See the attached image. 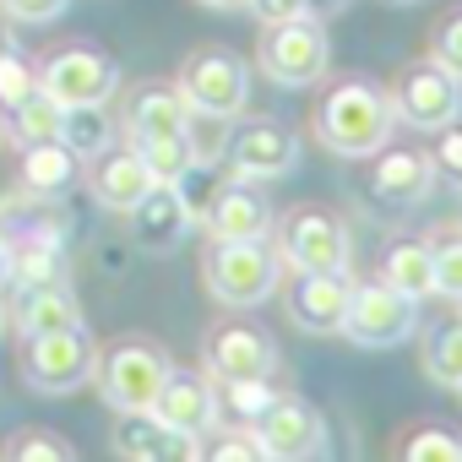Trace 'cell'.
<instances>
[{
    "label": "cell",
    "instance_id": "obj_1",
    "mask_svg": "<svg viewBox=\"0 0 462 462\" xmlns=\"http://www.w3.org/2000/svg\"><path fill=\"white\" fill-rule=\"evenodd\" d=\"M397 109L392 93H381L375 82H337L316 115V136L337 152V158H370L392 142Z\"/></svg>",
    "mask_w": 462,
    "mask_h": 462
},
{
    "label": "cell",
    "instance_id": "obj_2",
    "mask_svg": "<svg viewBox=\"0 0 462 462\" xmlns=\"http://www.w3.org/2000/svg\"><path fill=\"white\" fill-rule=\"evenodd\" d=\"M207 289L217 305L228 310H256L278 294V278H283V256L267 245V240H212L207 262Z\"/></svg>",
    "mask_w": 462,
    "mask_h": 462
},
{
    "label": "cell",
    "instance_id": "obj_3",
    "mask_svg": "<svg viewBox=\"0 0 462 462\" xmlns=\"http://www.w3.org/2000/svg\"><path fill=\"white\" fill-rule=\"evenodd\" d=\"M256 60L273 82L283 88H310L327 77L332 66V39L321 28V17H294V23H267L262 28V44H256Z\"/></svg>",
    "mask_w": 462,
    "mask_h": 462
},
{
    "label": "cell",
    "instance_id": "obj_4",
    "mask_svg": "<svg viewBox=\"0 0 462 462\" xmlns=\"http://www.w3.org/2000/svg\"><path fill=\"white\" fill-rule=\"evenodd\" d=\"M98 370V354H93V337L88 327H60V332H33L28 348H23V375L33 392H50V397H66L77 386H88Z\"/></svg>",
    "mask_w": 462,
    "mask_h": 462
},
{
    "label": "cell",
    "instance_id": "obj_5",
    "mask_svg": "<svg viewBox=\"0 0 462 462\" xmlns=\"http://www.w3.org/2000/svg\"><path fill=\"white\" fill-rule=\"evenodd\" d=\"M98 392L115 413H136V408H152L163 375H169V354L147 337H120L104 359H98Z\"/></svg>",
    "mask_w": 462,
    "mask_h": 462
},
{
    "label": "cell",
    "instance_id": "obj_6",
    "mask_svg": "<svg viewBox=\"0 0 462 462\" xmlns=\"http://www.w3.org/2000/svg\"><path fill=\"white\" fill-rule=\"evenodd\" d=\"M174 88L190 98L196 120H240L245 104H251V71L235 55H223V50H196L180 66Z\"/></svg>",
    "mask_w": 462,
    "mask_h": 462
},
{
    "label": "cell",
    "instance_id": "obj_7",
    "mask_svg": "<svg viewBox=\"0 0 462 462\" xmlns=\"http://www.w3.org/2000/svg\"><path fill=\"white\" fill-rule=\"evenodd\" d=\"M419 327V305L408 294H397L386 278L381 283H354L348 294V316H343V337L359 348H397L402 337H413Z\"/></svg>",
    "mask_w": 462,
    "mask_h": 462
},
{
    "label": "cell",
    "instance_id": "obj_8",
    "mask_svg": "<svg viewBox=\"0 0 462 462\" xmlns=\"http://www.w3.org/2000/svg\"><path fill=\"white\" fill-rule=\"evenodd\" d=\"M278 256H283V267H294V273H348L354 245H348L343 217H332V212H321V207H300V212L283 223Z\"/></svg>",
    "mask_w": 462,
    "mask_h": 462
},
{
    "label": "cell",
    "instance_id": "obj_9",
    "mask_svg": "<svg viewBox=\"0 0 462 462\" xmlns=\"http://www.w3.org/2000/svg\"><path fill=\"white\" fill-rule=\"evenodd\" d=\"M392 109H397V120L413 125V131H440V125L462 120V82H457L446 66L419 60V66H408V71L397 77Z\"/></svg>",
    "mask_w": 462,
    "mask_h": 462
},
{
    "label": "cell",
    "instance_id": "obj_10",
    "mask_svg": "<svg viewBox=\"0 0 462 462\" xmlns=\"http://www.w3.org/2000/svg\"><path fill=\"white\" fill-rule=\"evenodd\" d=\"M223 163H228V180H251V185L283 180V174L300 169V136L289 125H278V120H251V125H240L228 136Z\"/></svg>",
    "mask_w": 462,
    "mask_h": 462
},
{
    "label": "cell",
    "instance_id": "obj_11",
    "mask_svg": "<svg viewBox=\"0 0 462 462\" xmlns=\"http://www.w3.org/2000/svg\"><path fill=\"white\" fill-rule=\"evenodd\" d=\"M39 88L60 104V109H77V104H109L115 88H120V66L98 50H66L55 55L44 71H39Z\"/></svg>",
    "mask_w": 462,
    "mask_h": 462
},
{
    "label": "cell",
    "instance_id": "obj_12",
    "mask_svg": "<svg viewBox=\"0 0 462 462\" xmlns=\"http://www.w3.org/2000/svg\"><path fill=\"white\" fill-rule=\"evenodd\" d=\"M152 413H158L169 430H180V435H190V440H207V435L217 430V386H212V375H201V370H174V365H169V375H163V386H158V397H152Z\"/></svg>",
    "mask_w": 462,
    "mask_h": 462
},
{
    "label": "cell",
    "instance_id": "obj_13",
    "mask_svg": "<svg viewBox=\"0 0 462 462\" xmlns=\"http://www.w3.org/2000/svg\"><path fill=\"white\" fill-rule=\"evenodd\" d=\"M348 294H354L348 273H294V283H289V316L310 337H343Z\"/></svg>",
    "mask_w": 462,
    "mask_h": 462
},
{
    "label": "cell",
    "instance_id": "obj_14",
    "mask_svg": "<svg viewBox=\"0 0 462 462\" xmlns=\"http://www.w3.org/2000/svg\"><path fill=\"white\" fill-rule=\"evenodd\" d=\"M256 435L273 457H327L332 451V435H327V419L305 402V397H278L262 419H256Z\"/></svg>",
    "mask_w": 462,
    "mask_h": 462
},
{
    "label": "cell",
    "instance_id": "obj_15",
    "mask_svg": "<svg viewBox=\"0 0 462 462\" xmlns=\"http://www.w3.org/2000/svg\"><path fill=\"white\" fill-rule=\"evenodd\" d=\"M131 223H136V245L163 256V251H180L185 235L196 228V207L180 185H152L136 207H131Z\"/></svg>",
    "mask_w": 462,
    "mask_h": 462
},
{
    "label": "cell",
    "instance_id": "obj_16",
    "mask_svg": "<svg viewBox=\"0 0 462 462\" xmlns=\"http://www.w3.org/2000/svg\"><path fill=\"white\" fill-rule=\"evenodd\" d=\"M201 359H207V375H212V381L273 375V365H278V354H273L267 332H256V327H245V321L212 327V332H207V348H201Z\"/></svg>",
    "mask_w": 462,
    "mask_h": 462
},
{
    "label": "cell",
    "instance_id": "obj_17",
    "mask_svg": "<svg viewBox=\"0 0 462 462\" xmlns=\"http://www.w3.org/2000/svg\"><path fill=\"white\" fill-rule=\"evenodd\" d=\"M375 169H370V196L381 207H419L435 185V169H430V152L419 147H381L370 152Z\"/></svg>",
    "mask_w": 462,
    "mask_h": 462
},
{
    "label": "cell",
    "instance_id": "obj_18",
    "mask_svg": "<svg viewBox=\"0 0 462 462\" xmlns=\"http://www.w3.org/2000/svg\"><path fill=\"white\" fill-rule=\"evenodd\" d=\"M201 223H207L212 240H267L273 235V207H267V196L251 180H235L228 190L212 196Z\"/></svg>",
    "mask_w": 462,
    "mask_h": 462
},
{
    "label": "cell",
    "instance_id": "obj_19",
    "mask_svg": "<svg viewBox=\"0 0 462 462\" xmlns=\"http://www.w3.org/2000/svg\"><path fill=\"white\" fill-rule=\"evenodd\" d=\"M115 451L120 457H136V462H185V457H201V440L169 430L152 408H136V413H120Z\"/></svg>",
    "mask_w": 462,
    "mask_h": 462
},
{
    "label": "cell",
    "instance_id": "obj_20",
    "mask_svg": "<svg viewBox=\"0 0 462 462\" xmlns=\"http://www.w3.org/2000/svg\"><path fill=\"white\" fill-rule=\"evenodd\" d=\"M93 201L98 207H109V212H131L147 190H152V174H147V163H142V152L136 147H104V152H93Z\"/></svg>",
    "mask_w": 462,
    "mask_h": 462
},
{
    "label": "cell",
    "instance_id": "obj_21",
    "mask_svg": "<svg viewBox=\"0 0 462 462\" xmlns=\"http://www.w3.org/2000/svg\"><path fill=\"white\" fill-rule=\"evenodd\" d=\"M6 316H12V327H17L23 337H33V332H60V327H82V310H77V294L66 289V278L12 289Z\"/></svg>",
    "mask_w": 462,
    "mask_h": 462
},
{
    "label": "cell",
    "instance_id": "obj_22",
    "mask_svg": "<svg viewBox=\"0 0 462 462\" xmlns=\"http://www.w3.org/2000/svg\"><path fill=\"white\" fill-rule=\"evenodd\" d=\"M174 131H196V109L174 82H152L136 93L131 115H125V136L147 142V136H174Z\"/></svg>",
    "mask_w": 462,
    "mask_h": 462
},
{
    "label": "cell",
    "instance_id": "obj_23",
    "mask_svg": "<svg viewBox=\"0 0 462 462\" xmlns=\"http://www.w3.org/2000/svg\"><path fill=\"white\" fill-rule=\"evenodd\" d=\"M77 174H82V158L55 136V142H33V147H23V185H28V196H66L71 185H77Z\"/></svg>",
    "mask_w": 462,
    "mask_h": 462
},
{
    "label": "cell",
    "instance_id": "obj_24",
    "mask_svg": "<svg viewBox=\"0 0 462 462\" xmlns=\"http://www.w3.org/2000/svg\"><path fill=\"white\" fill-rule=\"evenodd\" d=\"M152 174V185H185L196 169H201V147H196V131H174V136H147V142H131Z\"/></svg>",
    "mask_w": 462,
    "mask_h": 462
},
{
    "label": "cell",
    "instance_id": "obj_25",
    "mask_svg": "<svg viewBox=\"0 0 462 462\" xmlns=\"http://www.w3.org/2000/svg\"><path fill=\"white\" fill-rule=\"evenodd\" d=\"M381 278L397 294H408L413 305H424L435 294V256H430V245L424 240H397L386 251V262H381Z\"/></svg>",
    "mask_w": 462,
    "mask_h": 462
},
{
    "label": "cell",
    "instance_id": "obj_26",
    "mask_svg": "<svg viewBox=\"0 0 462 462\" xmlns=\"http://www.w3.org/2000/svg\"><path fill=\"white\" fill-rule=\"evenodd\" d=\"M60 142L77 152V158H93L115 142V125L104 115V104H77V109H60Z\"/></svg>",
    "mask_w": 462,
    "mask_h": 462
},
{
    "label": "cell",
    "instance_id": "obj_27",
    "mask_svg": "<svg viewBox=\"0 0 462 462\" xmlns=\"http://www.w3.org/2000/svg\"><path fill=\"white\" fill-rule=\"evenodd\" d=\"M217 386V413H228L235 424H256L273 402H278V392L267 386V375H240V381H212Z\"/></svg>",
    "mask_w": 462,
    "mask_h": 462
},
{
    "label": "cell",
    "instance_id": "obj_28",
    "mask_svg": "<svg viewBox=\"0 0 462 462\" xmlns=\"http://www.w3.org/2000/svg\"><path fill=\"white\" fill-rule=\"evenodd\" d=\"M12 136L23 142V147H33V142H55L60 136V104L39 88V93H28L23 104H12Z\"/></svg>",
    "mask_w": 462,
    "mask_h": 462
},
{
    "label": "cell",
    "instance_id": "obj_29",
    "mask_svg": "<svg viewBox=\"0 0 462 462\" xmlns=\"http://www.w3.org/2000/svg\"><path fill=\"white\" fill-rule=\"evenodd\" d=\"M424 375L435 381V386H462V321H451V327H440L430 343H424Z\"/></svg>",
    "mask_w": 462,
    "mask_h": 462
},
{
    "label": "cell",
    "instance_id": "obj_30",
    "mask_svg": "<svg viewBox=\"0 0 462 462\" xmlns=\"http://www.w3.org/2000/svg\"><path fill=\"white\" fill-rule=\"evenodd\" d=\"M207 457H212V462H267L273 451L262 446L256 424H235V430H223V435L207 446Z\"/></svg>",
    "mask_w": 462,
    "mask_h": 462
},
{
    "label": "cell",
    "instance_id": "obj_31",
    "mask_svg": "<svg viewBox=\"0 0 462 462\" xmlns=\"http://www.w3.org/2000/svg\"><path fill=\"white\" fill-rule=\"evenodd\" d=\"M402 457L408 462H462V435H451V430H413L408 435V446H402Z\"/></svg>",
    "mask_w": 462,
    "mask_h": 462
},
{
    "label": "cell",
    "instance_id": "obj_32",
    "mask_svg": "<svg viewBox=\"0 0 462 462\" xmlns=\"http://www.w3.org/2000/svg\"><path fill=\"white\" fill-rule=\"evenodd\" d=\"M430 256H435V294L462 300V228L446 235V240H435Z\"/></svg>",
    "mask_w": 462,
    "mask_h": 462
},
{
    "label": "cell",
    "instance_id": "obj_33",
    "mask_svg": "<svg viewBox=\"0 0 462 462\" xmlns=\"http://www.w3.org/2000/svg\"><path fill=\"white\" fill-rule=\"evenodd\" d=\"M435 136H440V142L430 147V169H435V180H446L451 190H462V125L451 120V125H440Z\"/></svg>",
    "mask_w": 462,
    "mask_h": 462
},
{
    "label": "cell",
    "instance_id": "obj_34",
    "mask_svg": "<svg viewBox=\"0 0 462 462\" xmlns=\"http://www.w3.org/2000/svg\"><path fill=\"white\" fill-rule=\"evenodd\" d=\"M28 93H39V71L23 60V50H6L0 55V104H23Z\"/></svg>",
    "mask_w": 462,
    "mask_h": 462
},
{
    "label": "cell",
    "instance_id": "obj_35",
    "mask_svg": "<svg viewBox=\"0 0 462 462\" xmlns=\"http://www.w3.org/2000/svg\"><path fill=\"white\" fill-rule=\"evenodd\" d=\"M71 12V0H0V17L6 23H55Z\"/></svg>",
    "mask_w": 462,
    "mask_h": 462
},
{
    "label": "cell",
    "instance_id": "obj_36",
    "mask_svg": "<svg viewBox=\"0 0 462 462\" xmlns=\"http://www.w3.org/2000/svg\"><path fill=\"white\" fill-rule=\"evenodd\" d=\"M435 66H446L462 82V12L440 23V33H435Z\"/></svg>",
    "mask_w": 462,
    "mask_h": 462
},
{
    "label": "cell",
    "instance_id": "obj_37",
    "mask_svg": "<svg viewBox=\"0 0 462 462\" xmlns=\"http://www.w3.org/2000/svg\"><path fill=\"white\" fill-rule=\"evenodd\" d=\"M17 457H23V462H44V457H50V462H66L71 446H66L60 435H28V440L17 446Z\"/></svg>",
    "mask_w": 462,
    "mask_h": 462
},
{
    "label": "cell",
    "instance_id": "obj_38",
    "mask_svg": "<svg viewBox=\"0 0 462 462\" xmlns=\"http://www.w3.org/2000/svg\"><path fill=\"white\" fill-rule=\"evenodd\" d=\"M245 12H256V17H262V28H267V23H294V17H310L305 0H251Z\"/></svg>",
    "mask_w": 462,
    "mask_h": 462
},
{
    "label": "cell",
    "instance_id": "obj_39",
    "mask_svg": "<svg viewBox=\"0 0 462 462\" xmlns=\"http://www.w3.org/2000/svg\"><path fill=\"white\" fill-rule=\"evenodd\" d=\"M305 6H310V17H332V12L348 6V0H305Z\"/></svg>",
    "mask_w": 462,
    "mask_h": 462
},
{
    "label": "cell",
    "instance_id": "obj_40",
    "mask_svg": "<svg viewBox=\"0 0 462 462\" xmlns=\"http://www.w3.org/2000/svg\"><path fill=\"white\" fill-rule=\"evenodd\" d=\"M196 6H207V12H245L251 0H196Z\"/></svg>",
    "mask_w": 462,
    "mask_h": 462
},
{
    "label": "cell",
    "instance_id": "obj_41",
    "mask_svg": "<svg viewBox=\"0 0 462 462\" xmlns=\"http://www.w3.org/2000/svg\"><path fill=\"white\" fill-rule=\"evenodd\" d=\"M6 273H12V235L0 228V278H6Z\"/></svg>",
    "mask_w": 462,
    "mask_h": 462
},
{
    "label": "cell",
    "instance_id": "obj_42",
    "mask_svg": "<svg viewBox=\"0 0 462 462\" xmlns=\"http://www.w3.org/2000/svg\"><path fill=\"white\" fill-rule=\"evenodd\" d=\"M6 50H17V39L6 33V17H0V55H6Z\"/></svg>",
    "mask_w": 462,
    "mask_h": 462
},
{
    "label": "cell",
    "instance_id": "obj_43",
    "mask_svg": "<svg viewBox=\"0 0 462 462\" xmlns=\"http://www.w3.org/2000/svg\"><path fill=\"white\" fill-rule=\"evenodd\" d=\"M6 321H12V316H6V300H0V337H6Z\"/></svg>",
    "mask_w": 462,
    "mask_h": 462
},
{
    "label": "cell",
    "instance_id": "obj_44",
    "mask_svg": "<svg viewBox=\"0 0 462 462\" xmlns=\"http://www.w3.org/2000/svg\"><path fill=\"white\" fill-rule=\"evenodd\" d=\"M402 6H419V0H402Z\"/></svg>",
    "mask_w": 462,
    "mask_h": 462
},
{
    "label": "cell",
    "instance_id": "obj_45",
    "mask_svg": "<svg viewBox=\"0 0 462 462\" xmlns=\"http://www.w3.org/2000/svg\"><path fill=\"white\" fill-rule=\"evenodd\" d=\"M457 392H462V386H457Z\"/></svg>",
    "mask_w": 462,
    "mask_h": 462
}]
</instances>
